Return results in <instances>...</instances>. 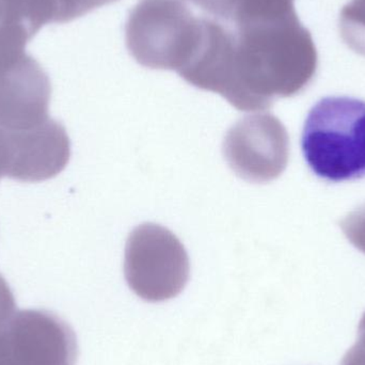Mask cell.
<instances>
[{
  "label": "cell",
  "instance_id": "obj_6",
  "mask_svg": "<svg viewBox=\"0 0 365 365\" xmlns=\"http://www.w3.org/2000/svg\"><path fill=\"white\" fill-rule=\"evenodd\" d=\"M223 155L240 179L253 182L274 181L289 163L287 128L272 113L247 115L227 132Z\"/></svg>",
  "mask_w": 365,
  "mask_h": 365
},
{
  "label": "cell",
  "instance_id": "obj_11",
  "mask_svg": "<svg viewBox=\"0 0 365 365\" xmlns=\"http://www.w3.org/2000/svg\"><path fill=\"white\" fill-rule=\"evenodd\" d=\"M339 27L345 44L365 56V0H351L342 9Z\"/></svg>",
  "mask_w": 365,
  "mask_h": 365
},
{
  "label": "cell",
  "instance_id": "obj_16",
  "mask_svg": "<svg viewBox=\"0 0 365 365\" xmlns=\"http://www.w3.org/2000/svg\"><path fill=\"white\" fill-rule=\"evenodd\" d=\"M342 365H357L354 364V362H351V360L346 359V358H344L342 361Z\"/></svg>",
  "mask_w": 365,
  "mask_h": 365
},
{
  "label": "cell",
  "instance_id": "obj_15",
  "mask_svg": "<svg viewBox=\"0 0 365 365\" xmlns=\"http://www.w3.org/2000/svg\"><path fill=\"white\" fill-rule=\"evenodd\" d=\"M356 343L365 351V313L360 322L359 328H358V339Z\"/></svg>",
  "mask_w": 365,
  "mask_h": 365
},
{
  "label": "cell",
  "instance_id": "obj_4",
  "mask_svg": "<svg viewBox=\"0 0 365 365\" xmlns=\"http://www.w3.org/2000/svg\"><path fill=\"white\" fill-rule=\"evenodd\" d=\"M124 274L135 294L151 302L179 295L188 282L190 264L181 240L166 227L139 225L126 242Z\"/></svg>",
  "mask_w": 365,
  "mask_h": 365
},
{
  "label": "cell",
  "instance_id": "obj_13",
  "mask_svg": "<svg viewBox=\"0 0 365 365\" xmlns=\"http://www.w3.org/2000/svg\"><path fill=\"white\" fill-rule=\"evenodd\" d=\"M355 236L360 251L365 255V206L360 208L356 217Z\"/></svg>",
  "mask_w": 365,
  "mask_h": 365
},
{
  "label": "cell",
  "instance_id": "obj_1",
  "mask_svg": "<svg viewBox=\"0 0 365 365\" xmlns=\"http://www.w3.org/2000/svg\"><path fill=\"white\" fill-rule=\"evenodd\" d=\"M230 27V26H229ZM317 46L297 13L230 27L208 73L206 90L242 111L265 110L314 79Z\"/></svg>",
  "mask_w": 365,
  "mask_h": 365
},
{
  "label": "cell",
  "instance_id": "obj_10",
  "mask_svg": "<svg viewBox=\"0 0 365 365\" xmlns=\"http://www.w3.org/2000/svg\"><path fill=\"white\" fill-rule=\"evenodd\" d=\"M210 19L225 25L281 19L296 13L294 0H191Z\"/></svg>",
  "mask_w": 365,
  "mask_h": 365
},
{
  "label": "cell",
  "instance_id": "obj_2",
  "mask_svg": "<svg viewBox=\"0 0 365 365\" xmlns=\"http://www.w3.org/2000/svg\"><path fill=\"white\" fill-rule=\"evenodd\" d=\"M309 168L328 182L365 177V102L329 96L309 113L302 136Z\"/></svg>",
  "mask_w": 365,
  "mask_h": 365
},
{
  "label": "cell",
  "instance_id": "obj_7",
  "mask_svg": "<svg viewBox=\"0 0 365 365\" xmlns=\"http://www.w3.org/2000/svg\"><path fill=\"white\" fill-rule=\"evenodd\" d=\"M4 133V175L19 182H42L57 177L70 162L71 141L66 128L48 118L28 130Z\"/></svg>",
  "mask_w": 365,
  "mask_h": 365
},
{
  "label": "cell",
  "instance_id": "obj_3",
  "mask_svg": "<svg viewBox=\"0 0 365 365\" xmlns=\"http://www.w3.org/2000/svg\"><path fill=\"white\" fill-rule=\"evenodd\" d=\"M203 34V15L182 0H143L125 26L126 46L139 64L178 73L195 59Z\"/></svg>",
  "mask_w": 365,
  "mask_h": 365
},
{
  "label": "cell",
  "instance_id": "obj_14",
  "mask_svg": "<svg viewBox=\"0 0 365 365\" xmlns=\"http://www.w3.org/2000/svg\"><path fill=\"white\" fill-rule=\"evenodd\" d=\"M6 170V140L4 130H0V179Z\"/></svg>",
  "mask_w": 365,
  "mask_h": 365
},
{
  "label": "cell",
  "instance_id": "obj_9",
  "mask_svg": "<svg viewBox=\"0 0 365 365\" xmlns=\"http://www.w3.org/2000/svg\"><path fill=\"white\" fill-rule=\"evenodd\" d=\"M41 27L34 0H0V74L25 55L26 45Z\"/></svg>",
  "mask_w": 365,
  "mask_h": 365
},
{
  "label": "cell",
  "instance_id": "obj_5",
  "mask_svg": "<svg viewBox=\"0 0 365 365\" xmlns=\"http://www.w3.org/2000/svg\"><path fill=\"white\" fill-rule=\"evenodd\" d=\"M72 328L49 311H15L0 328V365H75Z\"/></svg>",
  "mask_w": 365,
  "mask_h": 365
},
{
  "label": "cell",
  "instance_id": "obj_12",
  "mask_svg": "<svg viewBox=\"0 0 365 365\" xmlns=\"http://www.w3.org/2000/svg\"><path fill=\"white\" fill-rule=\"evenodd\" d=\"M118 0H43L48 23H66Z\"/></svg>",
  "mask_w": 365,
  "mask_h": 365
},
{
  "label": "cell",
  "instance_id": "obj_8",
  "mask_svg": "<svg viewBox=\"0 0 365 365\" xmlns=\"http://www.w3.org/2000/svg\"><path fill=\"white\" fill-rule=\"evenodd\" d=\"M51 96L46 73L25 53L0 74V130H28L46 121Z\"/></svg>",
  "mask_w": 365,
  "mask_h": 365
}]
</instances>
